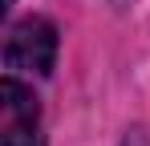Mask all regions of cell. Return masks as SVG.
I'll return each mask as SVG.
<instances>
[{
	"mask_svg": "<svg viewBox=\"0 0 150 146\" xmlns=\"http://www.w3.org/2000/svg\"><path fill=\"white\" fill-rule=\"evenodd\" d=\"M0 146H41V110L16 73H8L0 85Z\"/></svg>",
	"mask_w": 150,
	"mask_h": 146,
	"instance_id": "7a4b0ae2",
	"label": "cell"
},
{
	"mask_svg": "<svg viewBox=\"0 0 150 146\" xmlns=\"http://www.w3.org/2000/svg\"><path fill=\"white\" fill-rule=\"evenodd\" d=\"M122 146H150V130H134V134H130Z\"/></svg>",
	"mask_w": 150,
	"mask_h": 146,
	"instance_id": "3957f363",
	"label": "cell"
},
{
	"mask_svg": "<svg viewBox=\"0 0 150 146\" xmlns=\"http://www.w3.org/2000/svg\"><path fill=\"white\" fill-rule=\"evenodd\" d=\"M57 61V28L45 16H25L8 28L4 41V65L8 73H33L45 77Z\"/></svg>",
	"mask_w": 150,
	"mask_h": 146,
	"instance_id": "6da1fadb",
	"label": "cell"
},
{
	"mask_svg": "<svg viewBox=\"0 0 150 146\" xmlns=\"http://www.w3.org/2000/svg\"><path fill=\"white\" fill-rule=\"evenodd\" d=\"M4 4H16V0H4Z\"/></svg>",
	"mask_w": 150,
	"mask_h": 146,
	"instance_id": "277c9868",
	"label": "cell"
}]
</instances>
